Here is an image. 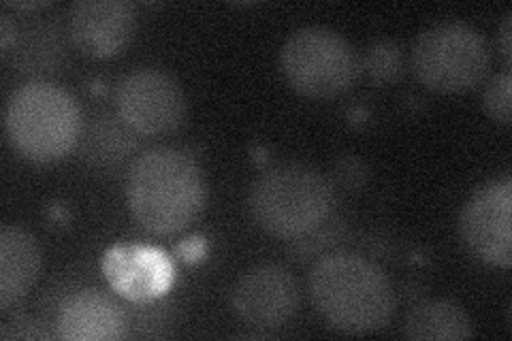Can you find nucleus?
I'll use <instances>...</instances> for the list:
<instances>
[{
	"label": "nucleus",
	"instance_id": "obj_17",
	"mask_svg": "<svg viewBox=\"0 0 512 341\" xmlns=\"http://www.w3.org/2000/svg\"><path fill=\"white\" fill-rule=\"evenodd\" d=\"M50 337L52 335L45 329V324H41L35 318H28V316L13 318V320L5 322L3 329H0V339H5V341H13V339L35 341V339H50Z\"/></svg>",
	"mask_w": 512,
	"mask_h": 341
},
{
	"label": "nucleus",
	"instance_id": "obj_11",
	"mask_svg": "<svg viewBox=\"0 0 512 341\" xmlns=\"http://www.w3.org/2000/svg\"><path fill=\"white\" fill-rule=\"evenodd\" d=\"M128 331L120 307L96 290H79L64 299L58 335L69 341H118Z\"/></svg>",
	"mask_w": 512,
	"mask_h": 341
},
{
	"label": "nucleus",
	"instance_id": "obj_6",
	"mask_svg": "<svg viewBox=\"0 0 512 341\" xmlns=\"http://www.w3.org/2000/svg\"><path fill=\"white\" fill-rule=\"evenodd\" d=\"M491 67L483 32L463 22H440L423 30L412 47V69L423 86L440 94L476 88Z\"/></svg>",
	"mask_w": 512,
	"mask_h": 341
},
{
	"label": "nucleus",
	"instance_id": "obj_5",
	"mask_svg": "<svg viewBox=\"0 0 512 341\" xmlns=\"http://www.w3.org/2000/svg\"><path fill=\"white\" fill-rule=\"evenodd\" d=\"M280 69L286 84L297 94L325 101L355 86L361 62L340 32L308 26L293 32L282 45Z\"/></svg>",
	"mask_w": 512,
	"mask_h": 341
},
{
	"label": "nucleus",
	"instance_id": "obj_3",
	"mask_svg": "<svg viewBox=\"0 0 512 341\" xmlns=\"http://www.w3.org/2000/svg\"><path fill=\"white\" fill-rule=\"evenodd\" d=\"M248 205L252 220L267 235L297 239L327 222L335 205V190L323 173L301 165H282L256 177Z\"/></svg>",
	"mask_w": 512,
	"mask_h": 341
},
{
	"label": "nucleus",
	"instance_id": "obj_19",
	"mask_svg": "<svg viewBox=\"0 0 512 341\" xmlns=\"http://www.w3.org/2000/svg\"><path fill=\"white\" fill-rule=\"evenodd\" d=\"M15 41H18V24H13L9 13H3L0 15V47H3V54H9Z\"/></svg>",
	"mask_w": 512,
	"mask_h": 341
},
{
	"label": "nucleus",
	"instance_id": "obj_12",
	"mask_svg": "<svg viewBox=\"0 0 512 341\" xmlns=\"http://www.w3.org/2000/svg\"><path fill=\"white\" fill-rule=\"evenodd\" d=\"M107 280L124 297L146 301L160 295L171 280V265L163 254L150 248L124 246L109 252L105 258Z\"/></svg>",
	"mask_w": 512,
	"mask_h": 341
},
{
	"label": "nucleus",
	"instance_id": "obj_1",
	"mask_svg": "<svg viewBox=\"0 0 512 341\" xmlns=\"http://www.w3.org/2000/svg\"><path fill=\"white\" fill-rule=\"evenodd\" d=\"M207 199L199 165L188 154L156 148L141 154L126 177V201L141 229L175 235L195 220Z\"/></svg>",
	"mask_w": 512,
	"mask_h": 341
},
{
	"label": "nucleus",
	"instance_id": "obj_10",
	"mask_svg": "<svg viewBox=\"0 0 512 341\" xmlns=\"http://www.w3.org/2000/svg\"><path fill=\"white\" fill-rule=\"evenodd\" d=\"M135 30V11L126 0H79L69 13V37L79 52L109 58L122 52Z\"/></svg>",
	"mask_w": 512,
	"mask_h": 341
},
{
	"label": "nucleus",
	"instance_id": "obj_13",
	"mask_svg": "<svg viewBox=\"0 0 512 341\" xmlns=\"http://www.w3.org/2000/svg\"><path fill=\"white\" fill-rule=\"evenodd\" d=\"M41 248L37 239L20 226L0 229V307L9 310L39 278Z\"/></svg>",
	"mask_w": 512,
	"mask_h": 341
},
{
	"label": "nucleus",
	"instance_id": "obj_20",
	"mask_svg": "<svg viewBox=\"0 0 512 341\" xmlns=\"http://www.w3.org/2000/svg\"><path fill=\"white\" fill-rule=\"evenodd\" d=\"M510 37H512V15L508 13L502 26H500V52L506 60V67H510L512 62V47H510Z\"/></svg>",
	"mask_w": 512,
	"mask_h": 341
},
{
	"label": "nucleus",
	"instance_id": "obj_2",
	"mask_svg": "<svg viewBox=\"0 0 512 341\" xmlns=\"http://www.w3.org/2000/svg\"><path fill=\"white\" fill-rule=\"evenodd\" d=\"M310 297L327 324L348 335L380 331L395 310L387 273L352 252L320 258L310 273Z\"/></svg>",
	"mask_w": 512,
	"mask_h": 341
},
{
	"label": "nucleus",
	"instance_id": "obj_18",
	"mask_svg": "<svg viewBox=\"0 0 512 341\" xmlns=\"http://www.w3.org/2000/svg\"><path fill=\"white\" fill-rule=\"evenodd\" d=\"M335 173H338L340 182L346 184L348 188H361L367 180V169L363 167V162L352 158V156H346L338 162V169H335Z\"/></svg>",
	"mask_w": 512,
	"mask_h": 341
},
{
	"label": "nucleus",
	"instance_id": "obj_4",
	"mask_svg": "<svg viewBox=\"0 0 512 341\" xmlns=\"http://www.w3.org/2000/svg\"><path fill=\"white\" fill-rule=\"evenodd\" d=\"M5 128L18 154L32 162H52L75 148L82 118L67 90L50 81H32L11 94Z\"/></svg>",
	"mask_w": 512,
	"mask_h": 341
},
{
	"label": "nucleus",
	"instance_id": "obj_7",
	"mask_svg": "<svg viewBox=\"0 0 512 341\" xmlns=\"http://www.w3.org/2000/svg\"><path fill=\"white\" fill-rule=\"evenodd\" d=\"M120 120L139 135H165L184 122L186 99L171 75L158 69H137L116 88Z\"/></svg>",
	"mask_w": 512,
	"mask_h": 341
},
{
	"label": "nucleus",
	"instance_id": "obj_9",
	"mask_svg": "<svg viewBox=\"0 0 512 341\" xmlns=\"http://www.w3.org/2000/svg\"><path fill=\"white\" fill-rule=\"evenodd\" d=\"M301 303L297 280L280 265H259L237 280L231 305L252 329L274 331L291 320Z\"/></svg>",
	"mask_w": 512,
	"mask_h": 341
},
{
	"label": "nucleus",
	"instance_id": "obj_14",
	"mask_svg": "<svg viewBox=\"0 0 512 341\" xmlns=\"http://www.w3.org/2000/svg\"><path fill=\"white\" fill-rule=\"evenodd\" d=\"M406 335L414 341H463L474 335L470 316L453 301H423L406 318Z\"/></svg>",
	"mask_w": 512,
	"mask_h": 341
},
{
	"label": "nucleus",
	"instance_id": "obj_16",
	"mask_svg": "<svg viewBox=\"0 0 512 341\" xmlns=\"http://www.w3.org/2000/svg\"><path fill=\"white\" fill-rule=\"evenodd\" d=\"M510 90H512V79H510V73H502V75H495L489 86L485 90V96H483V105L487 109L489 116L500 122V124H510L512 122V96H510Z\"/></svg>",
	"mask_w": 512,
	"mask_h": 341
},
{
	"label": "nucleus",
	"instance_id": "obj_8",
	"mask_svg": "<svg viewBox=\"0 0 512 341\" xmlns=\"http://www.w3.org/2000/svg\"><path fill=\"white\" fill-rule=\"evenodd\" d=\"M512 180L508 175L480 186L461 209L459 231L480 261L510 269L512 265Z\"/></svg>",
	"mask_w": 512,
	"mask_h": 341
},
{
	"label": "nucleus",
	"instance_id": "obj_15",
	"mask_svg": "<svg viewBox=\"0 0 512 341\" xmlns=\"http://www.w3.org/2000/svg\"><path fill=\"white\" fill-rule=\"evenodd\" d=\"M361 62L367 79L374 86H391L397 84L406 73V52L404 47L391 39H378L367 47Z\"/></svg>",
	"mask_w": 512,
	"mask_h": 341
}]
</instances>
